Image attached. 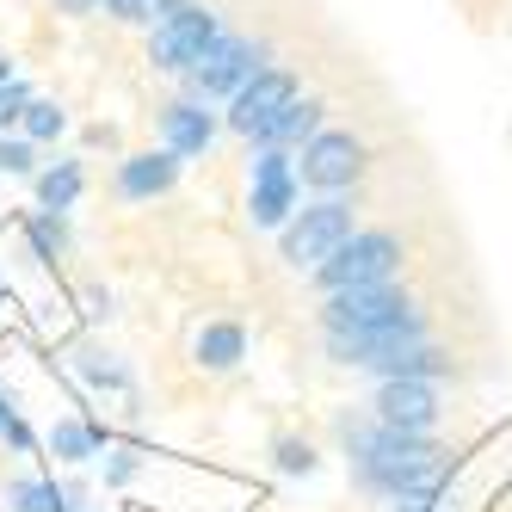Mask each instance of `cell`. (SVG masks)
I'll use <instances>...</instances> for the list:
<instances>
[{
  "instance_id": "cell-1",
  "label": "cell",
  "mask_w": 512,
  "mask_h": 512,
  "mask_svg": "<svg viewBox=\"0 0 512 512\" xmlns=\"http://www.w3.org/2000/svg\"><path fill=\"white\" fill-rule=\"evenodd\" d=\"M340 438H346V463H352L364 494H383V500H445L451 445L414 438V432H389L371 414H358V420L346 414Z\"/></svg>"
},
{
  "instance_id": "cell-2",
  "label": "cell",
  "mask_w": 512,
  "mask_h": 512,
  "mask_svg": "<svg viewBox=\"0 0 512 512\" xmlns=\"http://www.w3.org/2000/svg\"><path fill=\"white\" fill-rule=\"evenodd\" d=\"M352 229H358V204L352 198H315V204H303L278 229V260L290 272H309L315 278V266L334 260V253L352 241Z\"/></svg>"
},
{
  "instance_id": "cell-3",
  "label": "cell",
  "mask_w": 512,
  "mask_h": 512,
  "mask_svg": "<svg viewBox=\"0 0 512 512\" xmlns=\"http://www.w3.org/2000/svg\"><path fill=\"white\" fill-rule=\"evenodd\" d=\"M408 266V235L401 229H352V241L334 253L327 266H315V290H364V284H395Z\"/></svg>"
},
{
  "instance_id": "cell-4",
  "label": "cell",
  "mask_w": 512,
  "mask_h": 512,
  "mask_svg": "<svg viewBox=\"0 0 512 512\" xmlns=\"http://www.w3.org/2000/svg\"><path fill=\"white\" fill-rule=\"evenodd\" d=\"M266 68V38H247V31H216V44L198 56V68L179 81V99H198V105H216V99H235L253 75Z\"/></svg>"
},
{
  "instance_id": "cell-5",
  "label": "cell",
  "mask_w": 512,
  "mask_h": 512,
  "mask_svg": "<svg viewBox=\"0 0 512 512\" xmlns=\"http://www.w3.org/2000/svg\"><path fill=\"white\" fill-rule=\"evenodd\" d=\"M420 303L408 284H364V290H334V297H321L315 309V327L321 334H383V327L408 321Z\"/></svg>"
},
{
  "instance_id": "cell-6",
  "label": "cell",
  "mask_w": 512,
  "mask_h": 512,
  "mask_svg": "<svg viewBox=\"0 0 512 512\" xmlns=\"http://www.w3.org/2000/svg\"><path fill=\"white\" fill-rule=\"evenodd\" d=\"M216 31H223V19H216V7H204V0H186L179 13L155 19L149 25V68L167 81H186L198 56L216 44Z\"/></svg>"
},
{
  "instance_id": "cell-7",
  "label": "cell",
  "mask_w": 512,
  "mask_h": 512,
  "mask_svg": "<svg viewBox=\"0 0 512 512\" xmlns=\"http://www.w3.org/2000/svg\"><path fill=\"white\" fill-rule=\"evenodd\" d=\"M364 167H371L364 136H352V130H315L297 149V186H309L321 198H346L364 179Z\"/></svg>"
},
{
  "instance_id": "cell-8",
  "label": "cell",
  "mask_w": 512,
  "mask_h": 512,
  "mask_svg": "<svg viewBox=\"0 0 512 512\" xmlns=\"http://www.w3.org/2000/svg\"><path fill=\"white\" fill-rule=\"evenodd\" d=\"M290 99H303V75L290 62H266L260 75H253L235 99H229V112H223V130L241 136V142H260L278 118H284V105Z\"/></svg>"
},
{
  "instance_id": "cell-9",
  "label": "cell",
  "mask_w": 512,
  "mask_h": 512,
  "mask_svg": "<svg viewBox=\"0 0 512 512\" xmlns=\"http://www.w3.org/2000/svg\"><path fill=\"white\" fill-rule=\"evenodd\" d=\"M303 204L297 186V155L284 149H253L247 155V223L253 229H284Z\"/></svg>"
},
{
  "instance_id": "cell-10",
  "label": "cell",
  "mask_w": 512,
  "mask_h": 512,
  "mask_svg": "<svg viewBox=\"0 0 512 512\" xmlns=\"http://www.w3.org/2000/svg\"><path fill=\"white\" fill-rule=\"evenodd\" d=\"M438 414H445V389L438 383H420V377H389L371 389V420L389 426V432H414V438H432Z\"/></svg>"
},
{
  "instance_id": "cell-11",
  "label": "cell",
  "mask_w": 512,
  "mask_h": 512,
  "mask_svg": "<svg viewBox=\"0 0 512 512\" xmlns=\"http://www.w3.org/2000/svg\"><path fill=\"white\" fill-rule=\"evenodd\" d=\"M155 124H161V149L179 155V161L210 155L216 149V130H223V118H216L210 105H198V99H167L161 112H155Z\"/></svg>"
},
{
  "instance_id": "cell-12",
  "label": "cell",
  "mask_w": 512,
  "mask_h": 512,
  "mask_svg": "<svg viewBox=\"0 0 512 512\" xmlns=\"http://www.w3.org/2000/svg\"><path fill=\"white\" fill-rule=\"evenodd\" d=\"M179 155H167V149H136V155H124L118 161V198L124 204H149V198H167L173 186H179Z\"/></svg>"
},
{
  "instance_id": "cell-13",
  "label": "cell",
  "mask_w": 512,
  "mask_h": 512,
  "mask_svg": "<svg viewBox=\"0 0 512 512\" xmlns=\"http://www.w3.org/2000/svg\"><path fill=\"white\" fill-rule=\"evenodd\" d=\"M315 130H327V99L303 93V99H290V105H284V118H278L260 142H253V149H284V155H297Z\"/></svg>"
},
{
  "instance_id": "cell-14",
  "label": "cell",
  "mask_w": 512,
  "mask_h": 512,
  "mask_svg": "<svg viewBox=\"0 0 512 512\" xmlns=\"http://www.w3.org/2000/svg\"><path fill=\"white\" fill-rule=\"evenodd\" d=\"M31 179H38V210H50V216H68L87 192V167L81 161H56V167L31 173Z\"/></svg>"
},
{
  "instance_id": "cell-15",
  "label": "cell",
  "mask_w": 512,
  "mask_h": 512,
  "mask_svg": "<svg viewBox=\"0 0 512 512\" xmlns=\"http://www.w3.org/2000/svg\"><path fill=\"white\" fill-rule=\"evenodd\" d=\"M192 352H198L204 371H235V364L247 358V327L241 321H210Z\"/></svg>"
},
{
  "instance_id": "cell-16",
  "label": "cell",
  "mask_w": 512,
  "mask_h": 512,
  "mask_svg": "<svg viewBox=\"0 0 512 512\" xmlns=\"http://www.w3.org/2000/svg\"><path fill=\"white\" fill-rule=\"evenodd\" d=\"M0 494H7V506H13V512H68L62 488H56V482H44V475H13V482L0 488Z\"/></svg>"
},
{
  "instance_id": "cell-17",
  "label": "cell",
  "mask_w": 512,
  "mask_h": 512,
  "mask_svg": "<svg viewBox=\"0 0 512 512\" xmlns=\"http://www.w3.org/2000/svg\"><path fill=\"white\" fill-rule=\"evenodd\" d=\"M62 130H68V112H62L56 99H31L25 112H19V136L31 142V149H38V142H56Z\"/></svg>"
},
{
  "instance_id": "cell-18",
  "label": "cell",
  "mask_w": 512,
  "mask_h": 512,
  "mask_svg": "<svg viewBox=\"0 0 512 512\" xmlns=\"http://www.w3.org/2000/svg\"><path fill=\"white\" fill-rule=\"evenodd\" d=\"M25 235H31V253H38L44 266H56L62 253H68V223H62V216H50V210H38V216H31V223H25Z\"/></svg>"
},
{
  "instance_id": "cell-19",
  "label": "cell",
  "mask_w": 512,
  "mask_h": 512,
  "mask_svg": "<svg viewBox=\"0 0 512 512\" xmlns=\"http://www.w3.org/2000/svg\"><path fill=\"white\" fill-rule=\"evenodd\" d=\"M93 445H99V432H93L87 420H56V426H50V451H56L62 463H87Z\"/></svg>"
},
{
  "instance_id": "cell-20",
  "label": "cell",
  "mask_w": 512,
  "mask_h": 512,
  "mask_svg": "<svg viewBox=\"0 0 512 512\" xmlns=\"http://www.w3.org/2000/svg\"><path fill=\"white\" fill-rule=\"evenodd\" d=\"M0 173H38V149H31L25 136H0Z\"/></svg>"
},
{
  "instance_id": "cell-21",
  "label": "cell",
  "mask_w": 512,
  "mask_h": 512,
  "mask_svg": "<svg viewBox=\"0 0 512 512\" xmlns=\"http://www.w3.org/2000/svg\"><path fill=\"white\" fill-rule=\"evenodd\" d=\"M315 445H303V438H278V469L284 475H315Z\"/></svg>"
},
{
  "instance_id": "cell-22",
  "label": "cell",
  "mask_w": 512,
  "mask_h": 512,
  "mask_svg": "<svg viewBox=\"0 0 512 512\" xmlns=\"http://www.w3.org/2000/svg\"><path fill=\"white\" fill-rule=\"evenodd\" d=\"M0 438H7L13 451H31V432H25V420H19V408H13L7 389H0Z\"/></svg>"
},
{
  "instance_id": "cell-23",
  "label": "cell",
  "mask_w": 512,
  "mask_h": 512,
  "mask_svg": "<svg viewBox=\"0 0 512 512\" xmlns=\"http://www.w3.org/2000/svg\"><path fill=\"white\" fill-rule=\"evenodd\" d=\"M31 99H38V93H31L25 81H7V87H0V136H7V124H19V112H25Z\"/></svg>"
},
{
  "instance_id": "cell-24",
  "label": "cell",
  "mask_w": 512,
  "mask_h": 512,
  "mask_svg": "<svg viewBox=\"0 0 512 512\" xmlns=\"http://www.w3.org/2000/svg\"><path fill=\"white\" fill-rule=\"evenodd\" d=\"M105 13H112L118 25H149V13H155V0H105Z\"/></svg>"
},
{
  "instance_id": "cell-25",
  "label": "cell",
  "mask_w": 512,
  "mask_h": 512,
  "mask_svg": "<svg viewBox=\"0 0 512 512\" xmlns=\"http://www.w3.org/2000/svg\"><path fill=\"white\" fill-rule=\"evenodd\" d=\"M50 7H56V13H68V19H87V13H99V7H105V0H50Z\"/></svg>"
},
{
  "instance_id": "cell-26",
  "label": "cell",
  "mask_w": 512,
  "mask_h": 512,
  "mask_svg": "<svg viewBox=\"0 0 512 512\" xmlns=\"http://www.w3.org/2000/svg\"><path fill=\"white\" fill-rule=\"evenodd\" d=\"M130 475H136V457L118 451V457H112V482H130Z\"/></svg>"
},
{
  "instance_id": "cell-27",
  "label": "cell",
  "mask_w": 512,
  "mask_h": 512,
  "mask_svg": "<svg viewBox=\"0 0 512 512\" xmlns=\"http://www.w3.org/2000/svg\"><path fill=\"white\" fill-rule=\"evenodd\" d=\"M389 512H438V500H389Z\"/></svg>"
},
{
  "instance_id": "cell-28",
  "label": "cell",
  "mask_w": 512,
  "mask_h": 512,
  "mask_svg": "<svg viewBox=\"0 0 512 512\" xmlns=\"http://www.w3.org/2000/svg\"><path fill=\"white\" fill-rule=\"evenodd\" d=\"M87 315H112V297H105V290H87Z\"/></svg>"
},
{
  "instance_id": "cell-29",
  "label": "cell",
  "mask_w": 512,
  "mask_h": 512,
  "mask_svg": "<svg viewBox=\"0 0 512 512\" xmlns=\"http://www.w3.org/2000/svg\"><path fill=\"white\" fill-rule=\"evenodd\" d=\"M7 81H13V62H7V56H0V87H7Z\"/></svg>"
}]
</instances>
